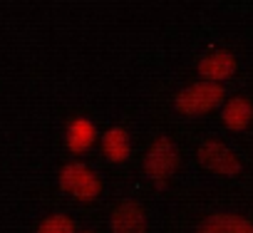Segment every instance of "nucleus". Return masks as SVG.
Here are the masks:
<instances>
[{"label":"nucleus","instance_id":"nucleus-1","mask_svg":"<svg viewBox=\"0 0 253 233\" xmlns=\"http://www.w3.org/2000/svg\"><path fill=\"white\" fill-rule=\"evenodd\" d=\"M221 99H223V87L218 82H196V84L181 89L176 94L174 104L181 114L199 116V114H206V112L216 109Z\"/></svg>","mask_w":253,"mask_h":233},{"label":"nucleus","instance_id":"nucleus-2","mask_svg":"<svg viewBox=\"0 0 253 233\" xmlns=\"http://www.w3.org/2000/svg\"><path fill=\"white\" fill-rule=\"evenodd\" d=\"M60 189L72 194L75 198L80 201H92L99 196L102 191V184L97 179L94 171H89L84 164H67L62 171H60Z\"/></svg>","mask_w":253,"mask_h":233},{"label":"nucleus","instance_id":"nucleus-3","mask_svg":"<svg viewBox=\"0 0 253 233\" xmlns=\"http://www.w3.org/2000/svg\"><path fill=\"white\" fill-rule=\"evenodd\" d=\"M176 166H179V149H176V144L169 137H159L149 147V152L144 156V174L149 179L159 181V179H169L176 171Z\"/></svg>","mask_w":253,"mask_h":233},{"label":"nucleus","instance_id":"nucleus-4","mask_svg":"<svg viewBox=\"0 0 253 233\" xmlns=\"http://www.w3.org/2000/svg\"><path fill=\"white\" fill-rule=\"evenodd\" d=\"M199 161H201L204 169H209L213 174H221V176H236L241 171V161L221 142H206L199 149Z\"/></svg>","mask_w":253,"mask_h":233},{"label":"nucleus","instance_id":"nucleus-5","mask_svg":"<svg viewBox=\"0 0 253 233\" xmlns=\"http://www.w3.org/2000/svg\"><path fill=\"white\" fill-rule=\"evenodd\" d=\"M112 231L114 233H147V216L144 208L134 201H124L112 213Z\"/></svg>","mask_w":253,"mask_h":233},{"label":"nucleus","instance_id":"nucleus-6","mask_svg":"<svg viewBox=\"0 0 253 233\" xmlns=\"http://www.w3.org/2000/svg\"><path fill=\"white\" fill-rule=\"evenodd\" d=\"M196 233H253V223L233 213H216L209 216L196 228Z\"/></svg>","mask_w":253,"mask_h":233},{"label":"nucleus","instance_id":"nucleus-7","mask_svg":"<svg viewBox=\"0 0 253 233\" xmlns=\"http://www.w3.org/2000/svg\"><path fill=\"white\" fill-rule=\"evenodd\" d=\"M233 72H236V57L231 52H213L199 62V75L211 79V82L228 79Z\"/></svg>","mask_w":253,"mask_h":233},{"label":"nucleus","instance_id":"nucleus-8","mask_svg":"<svg viewBox=\"0 0 253 233\" xmlns=\"http://www.w3.org/2000/svg\"><path fill=\"white\" fill-rule=\"evenodd\" d=\"M253 119V104L246 97H233L223 107V124L233 132H243Z\"/></svg>","mask_w":253,"mask_h":233},{"label":"nucleus","instance_id":"nucleus-9","mask_svg":"<svg viewBox=\"0 0 253 233\" xmlns=\"http://www.w3.org/2000/svg\"><path fill=\"white\" fill-rule=\"evenodd\" d=\"M94 139H97V132L89 119H75L67 127V147L72 154H84L94 144Z\"/></svg>","mask_w":253,"mask_h":233},{"label":"nucleus","instance_id":"nucleus-10","mask_svg":"<svg viewBox=\"0 0 253 233\" xmlns=\"http://www.w3.org/2000/svg\"><path fill=\"white\" fill-rule=\"evenodd\" d=\"M102 152L109 161H126L129 159V134L124 129H109L104 137H102Z\"/></svg>","mask_w":253,"mask_h":233},{"label":"nucleus","instance_id":"nucleus-11","mask_svg":"<svg viewBox=\"0 0 253 233\" xmlns=\"http://www.w3.org/2000/svg\"><path fill=\"white\" fill-rule=\"evenodd\" d=\"M38 233H75V223H72L70 216L55 213V216H47L38 226Z\"/></svg>","mask_w":253,"mask_h":233},{"label":"nucleus","instance_id":"nucleus-12","mask_svg":"<svg viewBox=\"0 0 253 233\" xmlns=\"http://www.w3.org/2000/svg\"><path fill=\"white\" fill-rule=\"evenodd\" d=\"M84 233H89V231H84Z\"/></svg>","mask_w":253,"mask_h":233}]
</instances>
